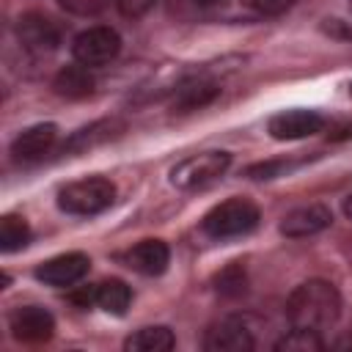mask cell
<instances>
[{"label": "cell", "mask_w": 352, "mask_h": 352, "mask_svg": "<svg viewBox=\"0 0 352 352\" xmlns=\"http://www.w3.org/2000/svg\"><path fill=\"white\" fill-rule=\"evenodd\" d=\"M88 267H91V258L80 250H72V253H60L44 264H38L36 278L47 286H72L85 278Z\"/></svg>", "instance_id": "cell-10"}, {"label": "cell", "mask_w": 352, "mask_h": 352, "mask_svg": "<svg viewBox=\"0 0 352 352\" xmlns=\"http://www.w3.org/2000/svg\"><path fill=\"white\" fill-rule=\"evenodd\" d=\"M94 74L88 72V66L82 63H72V66H63L55 80H52V88L55 94L66 96V99H82L88 94H94Z\"/></svg>", "instance_id": "cell-15"}, {"label": "cell", "mask_w": 352, "mask_h": 352, "mask_svg": "<svg viewBox=\"0 0 352 352\" xmlns=\"http://www.w3.org/2000/svg\"><path fill=\"white\" fill-rule=\"evenodd\" d=\"M30 239V226L25 223V217L16 214H6L0 223V248L6 253H14L19 248H25Z\"/></svg>", "instance_id": "cell-19"}, {"label": "cell", "mask_w": 352, "mask_h": 352, "mask_svg": "<svg viewBox=\"0 0 352 352\" xmlns=\"http://www.w3.org/2000/svg\"><path fill=\"white\" fill-rule=\"evenodd\" d=\"M121 261L140 275H162L170 261V250L162 239H143V242L132 245L121 256Z\"/></svg>", "instance_id": "cell-11"}, {"label": "cell", "mask_w": 352, "mask_h": 352, "mask_svg": "<svg viewBox=\"0 0 352 352\" xmlns=\"http://www.w3.org/2000/svg\"><path fill=\"white\" fill-rule=\"evenodd\" d=\"M55 138H58V126H55V124H33V126L22 129V132L14 138L11 154H14V160H19V162L38 160V157H44V154L52 148Z\"/></svg>", "instance_id": "cell-13"}, {"label": "cell", "mask_w": 352, "mask_h": 352, "mask_svg": "<svg viewBox=\"0 0 352 352\" xmlns=\"http://www.w3.org/2000/svg\"><path fill=\"white\" fill-rule=\"evenodd\" d=\"M8 327H11L14 338L28 341V344H38V341L52 338V333H55V319H52V314H50L47 308H41V305H19V308L11 311Z\"/></svg>", "instance_id": "cell-8"}, {"label": "cell", "mask_w": 352, "mask_h": 352, "mask_svg": "<svg viewBox=\"0 0 352 352\" xmlns=\"http://www.w3.org/2000/svg\"><path fill=\"white\" fill-rule=\"evenodd\" d=\"M341 314V294L330 280H305L300 283L289 300H286V319L292 327H305V330H324L336 324Z\"/></svg>", "instance_id": "cell-1"}, {"label": "cell", "mask_w": 352, "mask_h": 352, "mask_svg": "<svg viewBox=\"0 0 352 352\" xmlns=\"http://www.w3.org/2000/svg\"><path fill=\"white\" fill-rule=\"evenodd\" d=\"M198 6H214V3H220V0H195Z\"/></svg>", "instance_id": "cell-27"}, {"label": "cell", "mask_w": 352, "mask_h": 352, "mask_svg": "<svg viewBox=\"0 0 352 352\" xmlns=\"http://www.w3.org/2000/svg\"><path fill=\"white\" fill-rule=\"evenodd\" d=\"M118 50H121L118 33H116L113 28H104V25L82 30V33L74 38V44H72L74 60L82 63V66H88V69L110 63V60L118 55Z\"/></svg>", "instance_id": "cell-5"}, {"label": "cell", "mask_w": 352, "mask_h": 352, "mask_svg": "<svg viewBox=\"0 0 352 352\" xmlns=\"http://www.w3.org/2000/svg\"><path fill=\"white\" fill-rule=\"evenodd\" d=\"M349 8H352V0H349Z\"/></svg>", "instance_id": "cell-29"}, {"label": "cell", "mask_w": 352, "mask_h": 352, "mask_svg": "<svg viewBox=\"0 0 352 352\" xmlns=\"http://www.w3.org/2000/svg\"><path fill=\"white\" fill-rule=\"evenodd\" d=\"M324 126V118L316 110H305V107H292V110H280L270 118L267 129L272 138L278 140H300L308 135H316Z\"/></svg>", "instance_id": "cell-9"}, {"label": "cell", "mask_w": 352, "mask_h": 352, "mask_svg": "<svg viewBox=\"0 0 352 352\" xmlns=\"http://www.w3.org/2000/svg\"><path fill=\"white\" fill-rule=\"evenodd\" d=\"M349 94H352V85H349Z\"/></svg>", "instance_id": "cell-28"}, {"label": "cell", "mask_w": 352, "mask_h": 352, "mask_svg": "<svg viewBox=\"0 0 352 352\" xmlns=\"http://www.w3.org/2000/svg\"><path fill=\"white\" fill-rule=\"evenodd\" d=\"M94 302H96L102 311L121 316V314L129 308V302H132V292H129V286H126L124 280L110 278V280H102V283L94 286Z\"/></svg>", "instance_id": "cell-16"}, {"label": "cell", "mask_w": 352, "mask_h": 352, "mask_svg": "<svg viewBox=\"0 0 352 352\" xmlns=\"http://www.w3.org/2000/svg\"><path fill=\"white\" fill-rule=\"evenodd\" d=\"M214 283H217V292L226 294V297H239V294H245L248 280H245L242 264H239V261H231V264L214 278Z\"/></svg>", "instance_id": "cell-21"}, {"label": "cell", "mask_w": 352, "mask_h": 352, "mask_svg": "<svg viewBox=\"0 0 352 352\" xmlns=\"http://www.w3.org/2000/svg\"><path fill=\"white\" fill-rule=\"evenodd\" d=\"M151 6H154V0H118L121 14H126V16H140V14H146Z\"/></svg>", "instance_id": "cell-24"}, {"label": "cell", "mask_w": 352, "mask_h": 352, "mask_svg": "<svg viewBox=\"0 0 352 352\" xmlns=\"http://www.w3.org/2000/svg\"><path fill=\"white\" fill-rule=\"evenodd\" d=\"M60 6L77 16H94L107 6V0H60Z\"/></svg>", "instance_id": "cell-22"}, {"label": "cell", "mask_w": 352, "mask_h": 352, "mask_svg": "<svg viewBox=\"0 0 352 352\" xmlns=\"http://www.w3.org/2000/svg\"><path fill=\"white\" fill-rule=\"evenodd\" d=\"M116 201V184L102 176L80 179L58 192V206L69 214H99Z\"/></svg>", "instance_id": "cell-3"}, {"label": "cell", "mask_w": 352, "mask_h": 352, "mask_svg": "<svg viewBox=\"0 0 352 352\" xmlns=\"http://www.w3.org/2000/svg\"><path fill=\"white\" fill-rule=\"evenodd\" d=\"M333 223V212L324 204H305L300 209H292L280 220V234L286 236H311L316 231H324Z\"/></svg>", "instance_id": "cell-12"}, {"label": "cell", "mask_w": 352, "mask_h": 352, "mask_svg": "<svg viewBox=\"0 0 352 352\" xmlns=\"http://www.w3.org/2000/svg\"><path fill=\"white\" fill-rule=\"evenodd\" d=\"M324 344H322V338H319V333L316 330H305V327H292L278 344H275V349H280V352H319Z\"/></svg>", "instance_id": "cell-20"}, {"label": "cell", "mask_w": 352, "mask_h": 352, "mask_svg": "<svg viewBox=\"0 0 352 352\" xmlns=\"http://www.w3.org/2000/svg\"><path fill=\"white\" fill-rule=\"evenodd\" d=\"M220 96V85L214 80L206 77H192L184 85H179L176 96H173V110L176 113H190L198 107H206L209 102H214Z\"/></svg>", "instance_id": "cell-14"}, {"label": "cell", "mask_w": 352, "mask_h": 352, "mask_svg": "<svg viewBox=\"0 0 352 352\" xmlns=\"http://www.w3.org/2000/svg\"><path fill=\"white\" fill-rule=\"evenodd\" d=\"M324 30L330 36H338V38H349L352 41V28L346 22H341V19H324Z\"/></svg>", "instance_id": "cell-25"}, {"label": "cell", "mask_w": 352, "mask_h": 352, "mask_svg": "<svg viewBox=\"0 0 352 352\" xmlns=\"http://www.w3.org/2000/svg\"><path fill=\"white\" fill-rule=\"evenodd\" d=\"M16 38H19V44L28 52H33V55H50L60 44V30H58V25L50 16L30 11V14H22L19 16V22H16Z\"/></svg>", "instance_id": "cell-7"}, {"label": "cell", "mask_w": 352, "mask_h": 352, "mask_svg": "<svg viewBox=\"0 0 352 352\" xmlns=\"http://www.w3.org/2000/svg\"><path fill=\"white\" fill-rule=\"evenodd\" d=\"M344 212H346V214H349V217H352V195H349V198H346V201H344Z\"/></svg>", "instance_id": "cell-26"}, {"label": "cell", "mask_w": 352, "mask_h": 352, "mask_svg": "<svg viewBox=\"0 0 352 352\" xmlns=\"http://www.w3.org/2000/svg\"><path fill=\"white\" fill-rule=\"evenodd\" d=\"M231 165V154L228 151H201L192 154L187 160H182L173 170H170V182L179 190H195V187H206L214 179H220Z\"/></svg>", "instance_id": "cell-4"}, {"label": "cell", "mask_w": 352, "mask_h": 352, "mask_svg": "<svg viewBox=\"0 0 352 352\" xmlns=\"http://www.w3.org/2000/svg\"><path fill=\"white\" fill-rule=\"evenodd\" d=\"M204 346L209 352H245L256 346L253 327L245 316H226L206 330Z\"/></svg>", "instance_id": "cell-6"}, {"label": "cell", "mask_w": 352, "mask_h": 352, "mask_svg": "<svg viewBox=\"0 0 352 352\" xmlns=\"http://www.w3.org/2000/svg\"><path fill=\"white\" fill-rule=\"evenodd\" d=\"M121 132H124V124H121V121H116V118L96 121V124H91V126H85V129L74 132V135L69 138L66 148H69V151H82V148L99 146V143H104V140H110V138H116V135H121Z\"/></svg>", "instance_id": "cell-18"}, {"label": "cell", "mask_w": 352, "mask_h": 352, "mask_svg": "<svg viewBox=\"0 0 352 352\" xmlns=\"http://www.w3.org/2000/svg\"><path fill=\"white\" fill-rule=\"evenodd\" d=\"M245 6H250L253 11H258V14H283V11H289L297 0H242Z\"/></svg>", "instance_id": "cell-23"}, {"label": "cell", "mask_w": 352, "mask_h": 352, "mask_svg": "<svg viewBox=\"0 0 352 352\" xmlns=\"http://www.w3.org/2000/svg\"><path fill=\"white\" fill-rule=\"evenodd\" d=\"M173 344H176L173 333L162 324H154V327H140L138 333H132L124 341V349H129V352H168V349H173Z\"/></svg>", "instance_id": "cell-17"}, {"label": "cell", "mask_w": 352, "mask_h": 352, "mask_svg": "<svg viewBox=\"0 0 352 352\" xmlns=\"http://www.w3.org/2000/svg\"><path fill=\"white\" fill-rule=\"evenodd\" d=\"M256 226H258V206L248 198H228V201L217 204L214 209H209L201 220L204 234H209L212 239L242 236V234L253 231Z\"/></svg>", "instance_id": "cell-2"}]
</instances>
